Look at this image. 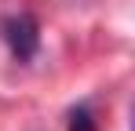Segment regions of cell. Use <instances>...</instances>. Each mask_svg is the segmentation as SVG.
I'll use <instances>...</instances> for the list:
<instances>
[{
    "instance_id": "1",
    "label": "cell",
    "mask_w": 135,
    "mask_h": 131,
    "mask_svg": "<svg viewBox=\"0 0 135 131\" xmlns=\"http://www.w3.org/2000/svg\"><path fill=\"white\" fill-rule=\"evenodd\" d=\"M0 40L7 44L15 62H29L40 51V22L33 18L29 11H15L0 18Z\"/></svg>"
},
{
    "instance_id": "2",
    "label": "cell",
    "mask_w": 135,
    "mask_h": 131,
    "mask_svg": "<svg viewBox=\"0 0 135 131\" xmlns=\"http://www.w3.org/2000/svg\"><path fill=\"white\" fill-rule=\"evenodd\" d=\"M69 131H99V120H95L91 106H77L69 113Z\"/></svg>"
}]
</instances>
